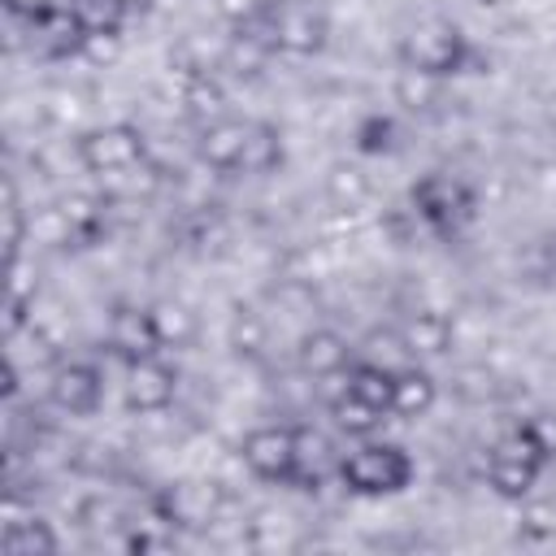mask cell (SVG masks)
Listing matches in <instances>:
<instances>
[{"mask_svg":"<svg viewBox=\"0 0 556 556\" xmlns=\"http://www.w3.org/2000/svg\"><path fill=\"white\" fill-rule=\"evenodd\" d=\"M413 456L408 447L391 443V439H365L361 447L339 456L334 478L343 482V491L361 495V500H382V495H400L413 486Z\"/></svg>","mask_w":556,"mask_h":556,"instance_id":"obj_1","label":"cell"},{"mask_svg":"<svg viewBox=\"0 0 556 556\" xmlns=\"http://www.w3.org/2000/svg\"><path fill=\"white\" fill-rule=\"evenodd\" d=\"M408 213L439 239H460L478 217V191L460 174L430 169L408 191Z\"/></svg>","mask_w":556,"mask_h":556,"instance_id":"obj_2","label":"cell"},{"mask_svg":"<svg viewBox=\"0 0 556 556\" xmlns=\"http://www.w3.org/2000/svg\"><path fill=\"white\" fill-rule=\"evenodd\" d=\"M469 39L460 35L456 22L447 17H430V22H417L404 39H400V65L413 70V74H426V78H452L460 70H469Z\"/></svg>","mask_w":556,"mask_h":556,"instance_id":"obj_3","label":"cell"},{"mask_svg":"<svg viewBox=\"0 0 556 556\" xmlns=\"http://www.w3.org/2000/svg\"><path fill=\"white\" fill-rule=\"evenodd\" d=\"M74 161L96 178H122L148 161V139L135 122H104L74 139Z\"/></svg>","mask_w":556,"mask_h":556,"instance_id":"obj_4","label":"cell"},{"mask_svg":"<svg viewBox=\"0 0 556 556\" xmlns=\"http://www.w3.org/2000/svg\"><path fill=\"white\" fill-rule=\"evenodd\" d=\"M547 473V460L539 456V447L521 434V426H513L508 434H500L491 447H486V486L500 495V500H526L539 478Z\"/></svg>","mask_w":556,"mask_h":556,"instance_id":"obj_5","label":"cell"},{"mask_svg":"<svg viewBox=\"0 0 556 556\" xmlns=\"http://www.w3.org/2000/svg\"><path fill=\"white\" fill-rule=\"evenodd\" d=\"M104 348H109V356L130 365V361H143V356H161L169 343H165L156 308H148V304H117L109 313V326H104Z\"/></svg>","mask_w":556,"mask_h":556,"instance_id":"obj_6","label":"cell"},{"mask_svg":"<svg viewBox=\"0 0 556 556\" xmlns=\"http://www.w3.org/2000/svg\"><path fill=\"white\" fill-rule=\"evenodd\" d=\"M239 456L252 478L274 486H295V426H256L243 434Z\"/></svg>","mask_w":556,"mask_h":556,"instance_id":"obj_7","label":"cell"},{"mask_svg":"<svg viewBox=\"0 0 556 556\" xmlns=\"http://www.w3.org/2000/svg\"><path fill=\"white\" fill-rule=\"evenodd\" d=\"M122 400L130 413L139 417H152V413H165L174 400H178V369L161 356H143V361H130L126 365V382H122Z\"/></svg>","mask_w":556,"mask_h":556,"instance_id":"obj_8","label":"cell"},{"mask_svg":"<svg viewBox=\"0 0 556 556\" xmlns=\"http://www.w3.org/2000/svg\"><path fill=\"white\" fill-rule=\"evenodd\" d=\"M48 400L65 417H91L104 404V369L96 361H61L48 378Z\"/></svg>","mask_w":556,"mask_h":556,"instance_id":"obj_9","label":"cell"},{"mask_svg":"<svg viewBox=\"0 0 556 556\" xmlns=\"http://www.w3.org/2000/svg\"><path fill=\"white\" fill-rule=\"evenodd\" d=\"M248 135H252V117H235V113L208 117V122H200V130H195V156H200L208 169H217V174H239Z\"/></svg>","mask_w":556,"mask_h":556,"instance_id":"obj_10","label":"cell"},{"mask_svg":"<svg viewBox=\"0 0 556 556\" xmlns=\"http://www.w3.org/2000/svg\"><path fill=\"white\" fill-rule=\"evenodd\" d=\"M295 365L308 374V378H343V369L352 365V348L339 330L330 326H313L300 334V348H295Z\"/></svg>","mask_w":556,"mask_h":556,"instance_id":"obj_11","label":"cell"},{"mask_svg":"<svg viewBox=\"0 0 556 556\" xmlns=\"http://www.w3.org/2000/svg\"><path fill=\"white\" fill-rule=\"evenodd\" d=\"M334 469H339L334 443L313 426H295V491H317Z\"/></svg>","mask_w":556,"mask_h":556,"instance_id":"obj_12","label":"cell"},{"mask_svg":"<svg viewBox=\"0 0 556 556\" xmlns=\"http://www.w3.org/2000/svg\"><path fill=\"white\" fill-rule=\"evenodd\" d=\"M395 339L408 356H443L452 348V321L439 308H417V313L404 317Z\"/></svg>","mask_w":556,"mask_h":556,"instance_id":"obj_13","label":"cell"},{"mask_svg":"<svg viewBox=\"0 0 556 556\" xmlns=\"http://www.w3.org/2000/svg\"><path fill=\"white\" fill-rule=\"evenodd\" d=\"M0 547L9 556H52V552H61V534L52 530V521H43L35 513H26V517L9 513V521L0 530Z\"/></svg>","mask_w":556,"mask_h":556,"instance_id":"obj_14","label":"cell"},{"mask_svg":"<svg viewBox=\"0 0 556 556\" xmlns=\"http://www.w3.org/2000/svg\"><path fill=\"white\" fill-rule=\"evenodd\" d=\"M343 391L374 404L378 413L391 417V400H395V369L391 365H378V361H352L343 369Z\"/></svg>","mask_w":556,"mask_h":556,"instance_id":"obj_15","label":"cell"},{"mask_svg":"<svg viewBox=\"0 0 556 556\" xmlns=\"http://www.w3.org/2000/svg\"><path fill=\"white\" fill-rule=\"evenodd\" d=\"M439 400V382L426 365H400L395 369V400H391V417H426Z\"/></svg>","mask_w":556,"mask_h":556,"instance_id":"obj_16","label":"cell"},{"mask_svg":"<svg viewBox=\"0 0 556 556\" xmlns=\"http://www.w3.org/2000/svg\"><path fill=\"white\" fill-rule=\"evenodd\" d=\"M287 148H282V130L274 122H261L252 117V135H248V148H243V161H239V174L243 178H265L282 165Z\"/></svg>","mask_w":556,"mask_h":556,"instance_id":"obj_17","label":"cell"},{"mask_svg":"<svg viewBox=\"0 0 556 556\" xmlns=\"http://www.w3.org/2000/svg\"><path fill=\"white\" fill-rule=\"evenodd\" d=\"M326 195H330V204H339V208H361V204L374 195V182H369V174H365L361 165L339 161V165H330V174H326Z\"/></svg>","mask_w":556,"mask_h":556,"instance_id":"obj_18","label":"cell"},{"mask_svg":"<svg viewBox=\"0 0 556 556\" xmlns=\"http://www.w3.org/2000/svg\"><path fill=\"white\" fill-rule=\"evenodd\" d=\"M330 417H334V426H339L343 434H356V439H369V434L382 430V421H387V413H378L374 404H365V400H356V395H348V391H339V395L330 400Z\"/></svg>","mask_w":556,"mask_h":556,"instance_id":"obj_19","label":"cell"},{"mask_svg":"<svg viewBox=\"0 0 556 556\" xmlns=\"http://www.w3.org/2000/svg\"><path fill=\"white\" fill-rule=\"evenodd\" d=\"M4 226H9V235H4L9 261H17L22 256V243H26V213H22V195H17V182L13 178H4Z\"/></svg>","mask_w":556,"mask_h":556,"instance_id":"obj_20","label":"cell"},{"mask_svg":"<svg viewBox=\"0 0 556 556\" xmlns=\"http://www.w3.org/2000/svg\"><path fill=\"white\" fill-rule=\"evenodd\" d=\"M391 135H395V122L382 117V113H374V117H365V122L356 126V148L369 152V156H374V152H391V148H395Z\"/></svg>","mask_w":556,"mask_h":556,"instance_id":"obj_21","label":"cell"},{"mask_svg":"<svg viewBox=\"0 0 556 556\" xmlns=\"http://www.w3.org/2000/svg\"><path fill=\"white\" fill-rule=\"evenodd\" d=\"M521 426V434L539 447V456L547 460V465H556V417L552 413H534V417H526V421H517Z\"/></svg>","mask_w":556,"mask_h":556,"instance_id":"obj_22","label":"cell"},{"mask_svg":"<svg viewBox=\"0 0 556 556\" xmlns=\"http://www.w3.org/2000/svg\"><path fill=\"white\" fill-rule=\"evenodd\" d=\"M156 317H161V330H165V343H187L195 334V313H187L182 304H156Z\"/></svg>","mask_w":556,"mask_h":556,"instance_id":"obj_23","label":"cell"},{"mask_svg":"<svg viewBox=\"0 0 556 556\" xmlns=\"http://www.w3.org/2000/svg\"><path fill=\"white\" fill-rule=\"evenodd\" d=\"M521 534L526 539H552L556 534V508H530L521 521Z\"/></svg>","mask_w":556,"mask_h":556,"instance_id":"obj_24","label":"cell"},{"mask_svg":"<svg viewBox=\"0 0 556 556\" xmlns=\"http://www.w3.org/2000/svg\"><path fill=\"white\" fill-rule=\"evenodd\" d=\"M552 261H556V243H552Z\"/></svg>","mask_w":556,"mask_h":556,"instance_id":"obj_25","label":"cell"}]
</instances>
